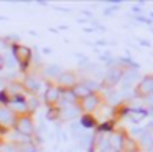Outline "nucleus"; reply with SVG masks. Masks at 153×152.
<instances>
[{
    "label": "nucleus",
    "instance_id": "nucleus-2",
    "mask_svg": "<svg viewBox=\"0 0 153 152\" xmlns=\"http://www.w3.org/2000/svg\"><path fill=\"white\" fill-rule=\"evenodd\" d=\"M133 93H135L140 99L146 98V96H152L153 94V74L142 76V79H140L138 84L135 86Z\"/></svg>",
    "mask_w": 153,
    "mask_h": 152
},
{
    "label": "nucleus",
    "instance_id": "nucleus-9",
    "mask_svg": "<svg viewBox=\"0 0 153 152\" xmlns=\"http://www.w3.org/2000/svg\"><path fill=\"white\" fill-rule=\"evenodd\" d=\"M17 131L20 132V134L27 135V137H30L31 134H33V122L30 121L28 117H22L17 121Z\"/></svg>",
    "mask_w": 153,
    "mask_h": 152
},
{
    "label": "nucleus",
    "instance_id": "nucleus-27",
    "mask_svg": "<svg viewBox=\"0 0 153 152\" xmlns=\"http://www.w3.org/2000/svg\"><path fill=\"white\" fill-rule=\"evenodd\" d=\"M140 45L145 46V48H150V46H152V43H150L148 40H140Z\"/></svg>",
    "mask_w": 153,
    "mask_h": 152
},
{
    "label": "nucleus",
    "instance_id": "nucleus-11",
    "mask_svg": "<svg viewBox=\"0 0 153 152\" xmlns=\"http://www.w3.org/2000/svg\"><path fill=\"white\" fill-rule=\"evenodd\" d=\"M73 93H74V96H76L77 99H81V101H82V99H86V98H89L91 94H94V93L91 91V89L87 88V86L84 84L82 81L77 83V84L74 86V88H73Z\"/></svg>",
    "mask_w": 153,
    "mask_h": 152
},
{
    "label": "nucleus",
    "instance_id": "nucleus-8",
    "mask_svg": "<svg viewBox=\"0 0 153 152\" xmlns=\"http://www.w3.org/2000/svg\"><path fill=\"white\" fill-rule=\"evenodd\" d=\"M58 83H59L61 86H64V88L73 89L74 86L77 84V78H76V74H74L73 71H63L59 76H58Z\"/></svg>",
    "mask_w": 153,
    "mask_h": 152
},
{
    "label": "nucleus",
    "instance_id": "nucleus-15",
    "mask_svg": "<svg viewBox=\"0 0 153 152\" xmlns=\"http://www.w3.org/2000/svg\"><path fill=\"white\" fill-rule=\"evenodd\" d=\"M61 66L59 65H48L46 68H45V74L48 76V78H58V76L61 74Z\"/></svg>",
    "mask_w": 153,
    "mask_h": 152
},
{
    "label": "nucleus",
    "instance_id": "nucleus-3",
    "mask_svg": "<svg viewBox=\"0 0 153 152\" xmlns=\"http://www.w3.org/2000/svg\"><path fill=\"white\" fill-rule=\"evenodd\" d=\"M13 56L20 63V68L27 69L28 63H30V58H31V50L28 46H23V45H15L13 46Z\"/></svg>",
    "mask_w": 153,
    "mask_h": 152
},
{
    "label": "nucleus",
    "instance_id": "nucleus-4",
    "mask_svg": "<svg viewBox=\"0 0 153 152\" xmlns=\"http://www.w3.org/2000/svg\"><path fill=\"white\" fill-rule=\"evenodd\" d=\"M107 141H109L110 147L114 149L115 152H123L125 149V141H127V135L123 132H119V131H114L107 135Z\"/></svg>",
    "mask_w": 153,
    "mask_h": 152
},
{
    "label": "nucleus",
    "instance_id": "nucleus-17",
    "mask_svg": "<svg viewBox=\"0 0 153 152\" xmlns=\"http://www.w3.org/2000/svg\"><path fill=\"white\" fill-rule=\"evenodd\" d=\"M82 83H84V84H86L92 93H96L97 89H102V88H104V84H102L100 81H97V79H84Z\"/></svg>",
    "mask_w": 153,
    "mask_h": 152
},
{
    "label": "nucleus",
    "instance_id": "nucleus-24",
    "mask_svg": "<svg viewBox=\"0 0 153 152\" xmlns=\"http://www.w3.org/2000/svg\"><path fill=\"white\" fill-rule=\"evenodd\" d=\"M20 150H22V152H35V147H33L31 144H30V145H28V144H23Z\"/></svg>",
    "mask_w": 153,
    "mask_h": 152
},
{
    "label": "nucleus",
    "instance_id": "nucleus-22",
    "mask_svg": "<svg viewBox=\"0 0 153 152\" xmlns=\"http://www.w3.org/2000/svg\"><path fill=\"white\" fill-rule=\"evenodd\" d=\"M119 8H120V5H117V3H110V5L107 7L105 10H104V15H105V17H110V13L117 12Z\"/></svg>",
    "mask_w": 153,
    "mask_h": 152
},
{
    "label": "nucleus",
    "instance_id": "nucleus-25",
    "mask_svg": "<svg viewBox=\"0 0 153 152\" xmlns=\"http://www.w3.org/2000/svg\"><path fill=\"white\" fill-rule=\"evenodd\" d=\"M135 20H137V22H140V23H148V25L152 23V18H145V17H142V15L135 17Z\"/></svg>",
    "mask_w": 153,
    "mask_h": 152
},
{
    "label": "nucleus",
    "instance_id": "nucleus-21",
    "mask_svg": "<svg viewBox=\"0 0 153 152\" xmlns=\"http://www.w3.org/2000/svg\"><path fill=\"white\" fill-rule=\"evenodd\" d=\"M25 104H27V109H30V111H36V108H38V99L36 98H33V96H30V98L25 101Z\"/></svg>",
    "mask_w": 153,
    "mask_h": 152
},
{
    "label": "nucleus",
    "instance_id": "nucleus-6",
    "mask_svg": "<svg viewBox=\"0 0 153 152\" xmlns=\"http://www.w3.org/2000/svg\"><path fill=\"white\" fill-rule=\"evenodd\" d=\"M99 104H100V98L96 94V93L91 94L89 98H86V99L81 101V108H82L84 114H91L92 111H96V109L99 108Z\"/></svg>",
    "mask_w": 153,
    "mask_h": 152
},
{
    "label": "nucleus",
    "instance_id": "nucleus-19",
    "mask_svg": "<svg viewBox=\"0 0 153 152\" xmlns=\"http://www.w3.org/2000/svg\"><path fill=\"white\" fill-rule=\"evenodd\" d=\"M25 86H27V88H30L31 91H36V89L40 88V81H36L33 76H28V78L25 79Z\"/></svg>",
    "mask_w": 153,
    "mask_h": 152
},
{
    "label": "nucleus",
    "instance_id": "nucleus-7",
    "mask_svg": "<svg viewBox=\"0 0 153 152\" xmlns=\"http://www.w3.org/2000/svg\"><path fill=\"white\" fill-rule=\"evenodd\" d=\"M61 117L64 119V121H74V119L81 117V108L76 104H69V106H63L61 108Z\"/></svg>",
    "mask_w": 153,
    "mask_h": 152
},
{
    "label": "nucleus",
    "instance_id": "nucleus-18",
    "mask_svg": "<svg viewBox=\"0 0 153 152\" xmlns=\"http://www.w3.org/2000/svg\"><path fill=\"white\" fill-rule=\"evenodd\" d=\"M143 131H145L143 126H132V127L128 129V137H132V139H135V141H137V139L143 134Z\"/></svg>",
    "mask_w": 153,
    "mask_h": 152
},
{
    "label": "nucleus",
    "instance_id": "nucleus-29",
    "mask_svg": "<svg viewBox=\"0 0 153 152\" xmlns=\"http://www.w3.org/2000/svg\"><path fill=\"white\" fill-rule=\"evenodd\" d=\"M4 66H5V63H4V56L0 55V69L4 68Z\"/></svg>",
    "mask_w": 153,
    "mask_h": 152
},
{
    "label": "nucleus",
    "instance_id": "nucleus-28",
    "mask_svg": "<svg viewBox=\"0 0 153 152\" xmlns=\"http://www.w3.org/2000/svg\"><path fill=\"white\" fill-rule=\"evenodd\" d=\"M2 150L4 152H15L13 149H12V145H2Z\"/></svg>",
    "mask_w": 153,
    "mask_h": 152
},
{
    "label": "nucleus",
    "instance_id": "nucleus-23",
    "mask_svg": "<svg viewBox=\"0 0 153 152\" xmlns=\"http://www.w3.org/2000/svg\"><path fill=\"white\" fill-rule=\"evenodd\" d=\"M30 137H27V135H23V134H13V141H17V142H25V141H28Z\"/></svg>",
    "mask_w": 153,
    "mask_h": 152
},
{
    "label": "nucleus",
    "instance_id": "nucleus-12",
    "mask_svg": "<svg viewBox=\"0 0 153 152\" xmlns=\"http://www.w3.org/2000/svg\"><path fill=\"white\" fill-rule=\"evenodd\" d=\"M79 124L82 129H97V121L92 114H82L79 117Z\"/></svg>",
    "mask_w": 153,
    "mask_h": 152
},
{
    "label": "nucleus",
    "instance_id": "nucleus-16",
    "mask_svg": "<svg viewBox=\"0 0 153 152\" xmlns=\"http://www.w3.org/2000/svg\"><path fill=\"white\" fill-rule=\"evenodd\" d=\"M69 131H71V134H73V137L76 139V141H79V139L82 137V134H84V131H82V127H81L79 121H77V122H71Z\"/></svg>",
    "mask_w": 153,
    "mask_h": 152
},
{
    "label": "nucleus",
    "instance_id": "nucleus-14",
    "mask_svg": "<svg viewBox=\"0 0 153 152\" xmlns=\"http://www.w3.org/2000/svg\"><path fill=\"white\" fill-rule=\"evenodd\" d=\"M0 124L4 126L13 124V112L8 108H0Z\"/></svg>",
    "mask_w": 153,
    "mask_h": 152
},
{
    "label": "nucleus",
    "instance_id": "nucleus-10",
    "mask_svg": "<svg viewBox=\"0 0 153 152\" xmlns=\"http://www.w3.org/2000/svg\"><path fill=\"white\" fill-rule=\"evenodd\" d=\"M61 91H63V89L56 88V86H50V88L46 89V93H45V99H46L48 104H54L56 101H59L61 99Z\"/></svg>",
    "mask_w": 153,
    "mask_h": 152
},
{
    "label": "nucleus",
    "instance_id": "nucleus-5",
    "mask_svg": "<svg viewBox=\"0 0 153 152\" xmlns=\"http://www.w3.org/2000/svg\"><path fill=\"white\" fill-rule=\"evenodd\" d=\"M137 144H138V149H142L143 152L153 150V131L145 129L143 134L137 139Z\"/></svg>",
    "mask_w": 153,
    "mask_h": 152
},
{
    "label": "nucleus",
    "instance_id": "nucleus-13",
    "mask_svg": "<svg viewBox=\"0 0 153 152\" xmlns=\"http://www.w3.org/2000/svg\"><path fill=\"white\" fill-rule=\"evenodd\" d=\"M59 101H63V106H69V104H76L77 98L74 96L73 89H64V91H61V99Z\"/></svg>",
    "mask_w": 153,
    "mask_h": 152
},
{
    "label": "nucleus",
    "instance_id": "nucleus-20",
    "mask_svg": "<svg viewBox=\"0 0 153 152\" xmlns=\"http://www.w3.org/2000/svg\"><path fill=\"white\" fill-rule=\"evenodd\" d=\"M4 63H5V66H7L8 69H15L17 59H15L13 55H7V56H4Z\"/></svg>",
    "mask_w": 153,
    "mask_h": 152
},
{
    "label": "nucleus",
    "instance_id": "nucleus-26",
    "mask_svg": "<svg viewBox=\"0 0 153 152\" xmlns=\"http://www.w3.org/2000/svg\"><path fill=\"white\" fill-rule=\"evenodd\" d=\"M0 101L5 102V104L8 102V98H7V93H5V91H0Z\"/></svg>",
    "mask_w": 153,
    "mask_h": 152
},
{
    "label": "nucleus",
    "instance_id": "nucleus-1",
    "mask_svg": "<svg viewBox=\"0 0 153 152\" xmlns=\"http://www.w3.org/2000/svg\"><path fill=\"white\" fill-rule=\"evenodd\" d=\"M123 71H125V69L119 65L107 68L105 74H104V83H102L104 88H115V86H119L120 81H122Z\"/></svg>",
    "mask_w": 153,
    "mask_h": 152
}]
</instances>
